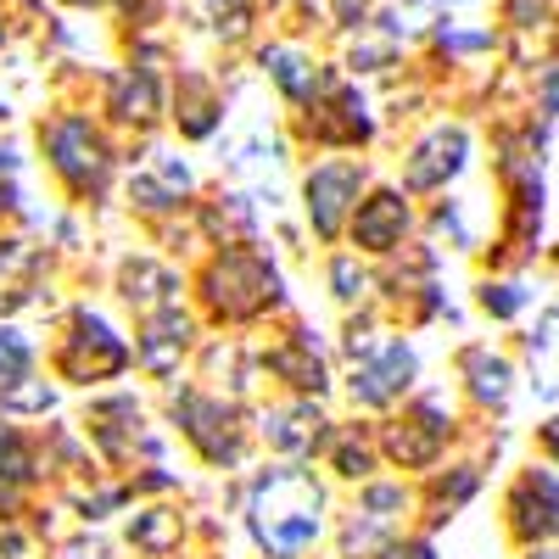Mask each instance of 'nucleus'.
Returning a JSON list of instances; mask_svg holds the SVG:
<instances>
[{
	"instance_id": "9",
	"label": "nucleus",
	"mask_w": 559,
	"mask_h": 559,
	"mask_svg": "<svg viewBox=\"0 0 559 559\" xmlns=\"http://www.w3.org/2000/svg\"><path fill=\"white\" fill-rule=\"evenodd\" d=\"M347 236L364 258H397L414 236V207L403 185H381V191L358 197L353 218H347Z\"/></svg>"
},
{
	"instance_id": "14",
	"label": "nucleus",
	"mask_w": 559,
	"mask_h": 559,
	"mask_svg": "<svg viewBox=\"0 0 559 559\" xmlns=\"http://www.w3.org/2000/svg\"><path fill=\"white\" fill-rule=\"evenodd\" d=\"M191 336H197L191 313H179V308H163V313H152L146 324H140V342H134V358H140V369H146L152 381H168L174 369H179V358L191 353Z\"/></svg>"
},
{
	"instance_id": "20",
	"label": "nucleus",
	"mask_w": 559,
	"mask_h": 559,
	"mask_svg": "<svg viewBox=\"0 0 559 559\" xmlns=\"http://www.w3.org/2000/svg\"><path fill=\"white\" fill-rule=\"evenodd\" d=\"M408 509H414V492H408L403 476H397V481H364L353 515H358L364 526H376L381 537H397V526H403Z\"/></svg>"
},
{
	"instance_id": "30",
	"label": "nucleus",
	"mask_w": 559,
	"mask_h": 559,
	"mask_svg": "<svg viewBox=\"0 0 559 559\" xmlns=\"http://www.w3.org/2000/svg\"><path fill=\"white\" fill-rule=\"evenodd\" d=\"M112 112H118V118H134V123H146V118L157 112V90H152V79H146V73H140V79H118Z\"/></svg>"
},
{
	"instance_id": "4",
	"label": "nucleus",
	"mask_w": 559,
	"mask_h": 559,
	"mask_svg": "<svg viewBox=\"0 0 559 559\" xmlns=\"http://www.w3.org/2000/svg\"><path fill=\"white\" fill-rule=\"evenodd\" d=\"M503 537L526 548H559V471L526 459L503 487Z\"/></svg>"
},
{
	"instance_id": "28",
	"label": "nucleus",
	"mask_w": 559,
	"mask_h": 559,
	"mask_svg": "<svg viewBox=\"0 0 559 559\" xmlns=\"http://www.w3.org/2000/svg\"><path fill=\"white\" fill-rule=\"evenodd\" d=\"M23 376H34V342L17 324H0V386H12Z\"/></svg>"
},
{
	"instance_id": "11",
	"label": "nucleus",
	"mask_w": 559,
	"mask_h": 559,
	"mask_svg": "<svg viewBox=\"0 0 559 559\" xmlns=\"http://www.w3.org/2000/svg\"><path fill=\"white\" fill-rule=\"evenodd\" d=\"M453 376H459V392L471 397L476 414H503L521 392V364L492 342H464L453 353Z\"/></svg>"
},
{
	"instance_id": "15",
	"label": "nucleus",
	"mask_w": 559,
	"mask_h": 559,
	"mask_svg": "<svg viewBox=\"0 0 559 559\" xmlns=\"http://www.w3.org/2000/svg\"><path fill=\"white\" fill-rule=\"evenodd\" d=\"M481 481H487V476H481V464H476V459H459V464H448V471H431L426 498H419V515H426V532L453 526V521H459V509H471V503H476Z\"/></svg>"
},
{
	"instance_id": "2",
	"label": "nucleus",
	"mask_w": 559,
	"mask_h": 559,
	"mask_svg": "<svg viewBox=\"0 0 559 559\" xmlns=\"http://www.w3.org/2000/svg\"><path fill=\"white\" fill-rule=\"evenodd\" d=\"M459 437V414H453V397L442 386H426V392H414L386 426H381V459L392 464V471L403 476H431L442 471V459Z\"/></svg>"
},
{
	"instance_id": "37",
	"label": "nucleus",
	"mask_w": 559,
	"mask_h": 559,
	"mask_svg": "<svg viewBox=\"0 0 559 559\" xmlns=\"http://www.w3.org/2000/svg\"><path fill=\"white\" fill-rule=\"evenodd\" d=\"M521 559H559V548H526Z\"/></svg>"
},
{
	"instance_id": "3",
	"label": "nucleus",
	"mask_w": 559,
	"mask_h": 559,
	"mask_svg": "<svg viewBox=\"0 0 559 559\" xmlns=\"http://www.w3.org/2000/svg\"><path fill=\"white\" fill-rule=\"evenodd\" d=\"M202 297L213 308V319H229V324H247L269 308L286 302V286L263 252L252 247H224L207 269H202Z\"/></svg>"
},
{
	"instance_id": "16",
	"label": "nucleus",
	"mask_w": 559,
	"mask_h": 559,
	"mask_svg": "<svg viewBox=\"0 0 559 559\" xmlns=\"http://www.w3.org/2000/svg\"><path fill=\"white\" fill-rule=\"evenodd\" d=\"M118 292L134 313H163V308H179V274L157 258H123L118 269Z\"/></svg>"
},
{
	"instance_id": "1",
	"label": "nucleus",
	"mask_w": 559,
	"mask_h": 559,
	"mask_svg": "<svg viewBox=\"0 0 559 559\" xmlns=\"http://www.w3.org/2000/svg\"><path fill=\"white\" fill-rule=\"evenodd\" d=\"M247 532L263 559H308L324 537V487L302 464L263 471L247 487Z\"/></svg>"
},
{
	"instance_id": "23",
	"label": "nucleus",
	"mask_w": 559,
	"mask_h": 559,
	"mask_svg": "<svg viewBox=\"0 0 559 559\" xmlns=\"http://www.w3.org/2000/svg\"><path fill=\"white\" fill-rule=\"evenodd\" d=\"M129 543L146 559H168L179 548V515H168V509H146V515L129 521Z\"/></svg>"
},
{
	"instance_id": "7",
	"label": "nucleus",
	"mask_w": 559,
	"mask_h": 559,
	"mask_svg": "<svg viewBox=\"0 0 559 559\" xmlns=\"http://www.w3.org/2000/svg\"><path fill=\"white\" fill-rule=\"evenodd\" d=\"M168 414H174V426L185 431V442H191L207 464H241V453H247V431H241V414L229 408L224 397H213V392H179L174 403H168Z\"/></svg>"
},
{
	"instance_id": "32",
	"label": "nucleus",
	"mask_w": 559,
	"mask_h": 559,
	"mask_svg": "<svg viewBox=\"0 0 559 559\" xmlns=\"http://www.w3.org/2000/svg\"><path fill=\"white\" fill-rule=\"evenodd\" d=\"M503 23L521 28V34L548 28V23H554V0H503Z\"/></svg>"
},
{
	"instance_id": "19",
	"label": "nucleus",
	"mask_w": 559,
	"mask_h": 559,
	"mask_svg": "<svg viewBox=\"0 0 559 559\" xmlns=\"http://www.w3.org/2000/svg\"><path fill=\"white\" fill-rule=\"evenodd\" d=\"M471 297H476V313L492 324H521L537 308V292L526 274H481Z\"/></svg>"
},
{
	"instance_id": "26",
	"label": "nucleus",
	"mask_w": 559,
	"mask_h": 559,
	"mask_svg": "<svg viewBox=\"0 0 559 559\" xmlns=\"http://www.w3.org/2000/svg\"><path fill=\"white\" fill-rule=\"evenodd\" d=\"M0 481L17 487V481H34V442L0 419Z\"/></svg>"
},
{
	"instance_id": "8",
	"label": "nucleus",
	"mask_w": 559,
	"mask_h": 559,
	"mask_svg": "<svg viewBox=\"0 0 559 559\" xmlns=\"http://www.w3.org/2000/svg\"><path fill=\"white\" fill-rule=\"evenodd\" d=\"M471 157H476L471 129L464 123H431L403 157V191L408 197H442L448 185L471 168Z\"/></svg>"
},
{
	"instance_id": "22",
	"label": "nucleus",
	"mask_w": 559,
	"mask_h": 559,
	"mask_svg": "<svg viewBox=\"0 0 559 559\" xmlns=\"http://www.w3.org/2000/svg\"><path fill=\"white\" fill-rule=\"evenodd\" d=\"M331 442H336V448H331V471H336V476H347V481H376L381 442L369 437L364 426H347V431H336Z\"/></svg>"
},
{
	"instance_id": "17",
	"label": "nucleus",
	"mask_w": 559,
	"mask_h": 559,
	"mask_svg": "<svg viewBox=\"0 0 559 559\" xmlns=\"http://www.w3.org/2000/svg\"><path fill=\"white\" fill-rule=\"evenodd\" d=\"M90 419H96V426H90V437L102 442L107 459H129L134 442L146 448V453H163L157 437L140 431V403H134V397H107V403H96V414H90Z\"/></svg>"
},
{
	"instance_id": "31",
	"label": "nucleus",
	"mask_w": 559,
	"mask_h": 559,
	"mask_svg": "<svg viewBox=\"0 0 559 559\" xmlns=\"http://www.w3.org/2000/svg\"><path fill=\"white\" fill-rule=\"evenodd\" d=\"M532 107H537V123H548V129L559 123V57L537 68V79H532Z\"/></svg>"
},
{
	"instance_id": "13",
	"label": "nucleus",
	"mask_w": 559,
	"mask_h": 559,
	"mask_svg": "<svg viewBox=\"0 0 559 559\" xmlns=\"http://www.w3.org/2000/svg\"><path fill=\"white\" fill-rule=\"evenodd\" d=\"M331 437H336V431H331V419H324L308 397L280 403V408L263 414V442H269L274 453H286V459H313Z\"/></svg>"
},
{
	"instance_id": "33",
	"label": "nucleus",
	"mask_w": 559,
	"mask_h": 559,
	"mask_svg": "<svg viewBox=\"0 0 559 559\" xmlns=\"http://www.w3.org/2000/svg\"><path fill=\"white\" fill-rule=\"evenodd\" d=\"M376 559H442V548L431 543V532H397L392 543H381Z\"/></svg>"
},
{
	"instance_id": "27",
	"label": "nucleus",
	"mask_w": 559,
	"mask_h": 559,
	"mask_svg": "<svg viewBox=\"0 0 559 559\" xmlns=\"http://www.w3.org/2000/svg\"><path fill=\"white\" fill-rule=\"evenodd\" d=\"M324 280H331L336 302H364L369 297V269L358 263V252H336L331 263H324Z\"/></svg>"
},
{
	"instance_id": "10",
	"label": "nucleus",
	"mask_w": 559,
	"mask_h": 559,
	"mask_svg": "<svg viewBox=\"0 0 559 559\" xmlns=\"http://www.w3.org/2000/svg\"><path fill=\"white\" fill-rule=\"evenodd\" d=\"M364 163H319V168H308V179H302V207H308V224H313V236L319 241H336L342 229H347V218H353V207H358V197H364Z\"/></svg>"
},
{
	"instance_id": "6",
	"label": "nucleus",
	"mask_w": 559,
	"mask_h": 559,
	"mask_svg": "<svg viewBox=\"0 0 559 559\" xmlns=\"http://www.w3.org/2000/svg\"><path fill=\"white\" fill-rule=\"evenodd\" d=\"M129 364H134V347L112 331V324H107L96 308H73L68 336H62V347H57V369H62V376L79 381V386H90V381L123 376Z\"/></svg>"
},
{
	"instance_id": "5",
	"label": "nucleus",
	"mask_w": 559,
	"mask_h": 559,
	"mask_svg": "<svg viewBox=\"0 0 559 559\" xmlns=\"http://www.w3.org/2000/svg\"><path fill=\"white\" fill-rule=\"evenodd\" d=\"M414 392H419V347L408 336H376L353 353L347 397L358 408H397Z\"/></svg>"
},
{
	"instance_id": "25",
	"label": "nucleus",
	"mask_w": 559,
	"mask_h": 559,
	"mask_svg": "<svg viewBox=\"0 0 559 559\" xmlns=\"http://www.w3.org/2000/svg\"><path fill=\"white\" fill-rule=\"evenodd\" d=\"M263 68L274 73V84L286 90L292 102H308V96H313V84H319V79L308 73V62H302L297 51H286V45H274V51H263Z\"/></svg>"
},
{
	"instance_id": "21",
	"label": "nucleus",
	"mask_w": 559,
	"mask_h": 559,
	"mask_svg": "<svg viewBox=\"0 0 559 559\" xmlns=\"http://www.w3.org/2000/svg\"><path fill=\"white\" fill-rule=\"evenodd\" d=\"M152 168H157V174H134V179H129V197H134V207L163 213V207H174L185 191H191V168L174 163V157H157Z\"/></svg>"
},
{
	"instance_id": "36",
	"label": "nucleus",
	"mask_w": 559,
	"mask_h": 559,
	"mask_svg": "<svg viewBox=\"0 0 559 559\" xmlns=\"http://www.w3.org/2000/svg\"><path fill=\"white\" fill-rule=\"evenodd\" d=\"M543 263H548V269L559 274V241H554V247H543Z\"/></svg>"
},
{
	"instance_id": "29",
	"label": "nucleus",
	"mask_w": 559,
	"mask_h": 559,
	"mask_svg": "<svg viewBox=\"0 0 559 559\" xmlns=\"http://www.w3.org/2000/svg\"><path fill=\"white\" fill-rule=\"evenodd\" d=\"M0 408H7V414H51L57 408V392L45 386L39 376H23L12 386H0Z\"/></svg>"
},
{
	"instance_id": "18",
	"label": "nucleus",
	"mask_w": 559,
	"mask_h": 559,
	"mask_svg": "<svg viewBox=\"0 0 559 559\" xmlns=\"http://www.w3.org/2000/svg\"><path fill=\"white\" fill-rule=\"evenodd\" d=\"M269 369H274V376L280 381H286L292 392H324V386H331V369H324V358H319V342H313V331H297L292 342H280L274 353H269Z\"/></svg>"
},
{
	"instance_id": "34",
	"label": "nucleus",
	"mask_w": 559,
	"mask_h": 559,
	"mask_svg": "<svg viewBox=\"0 0 559 559\" xmlns=\"http://www.w3.org/2000/svg\"><path fill=\"white\" fill-rule=\"evenodd\" d=\"M492 45H498L492 28H442V51H453V57H481Z\"/></svg>"
},
{
	"instance_id": "12",
	"label": "nucleus",
	"mask_w": 559,
	"mask_h": 559,
	"mask_svg": "<svg viewBox=\"0 0 559 559\" xmlns=\"http://www.w3.org/2000/svg\"><path fill=\"white\" fill-rule=\"evenodd\" d=\"M45 152H51V168L73 185V191H90V185H102V174H107V152H102L96 129L84 118H57L45 129Z\"/></svg>"
},
{
	"instance_id": "35",
	"label": "nucleus",
	"mask_w": 559,
	"mask_h": 559,
	"mask_svg": "<svg viewBox=\"0 0 559 559\" xmlns=\"http://www.w3.org/2000/svg\"><path fill=\"white\" fill-rule=\"evenodd\" d=\"M532 448H537V459H543V464H554V471H559V408H554V414H543V426L532 431Z\"/></svg>"
},
{
	"instance_id": "24",
	"label": "nucleus",
	"mask_w": 559,
	"mask_h": 559,
	"mask_svg": "<svg viewBox=\"0 0 559 559\" xmlns=\"http://www.w3.org/2000/svg\"><path fill=\"white\" fill-rule=\"evenodd\" d=\"M426 224H431V236H437V241H448L453 252H476V247H481V236H476V218H471V207H464L459 197L437 202Z\"/></svg>"
}]
</instances>
